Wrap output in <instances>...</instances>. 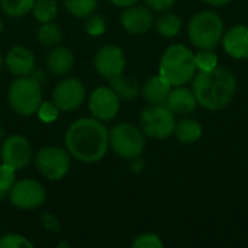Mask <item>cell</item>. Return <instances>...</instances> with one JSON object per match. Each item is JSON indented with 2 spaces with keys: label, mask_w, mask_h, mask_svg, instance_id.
I'll use <instances>...</instances> for the list:
<instances>
[{
  "label": "cell",
  "mask_w": 248,
  "mask_h": 248,
  "mask_svg": "<svg viewBox=\"0 0 248 248\" xmlns=\"http://www.w3.org/2000/svg\"><path fill=\"white\" fill-rule=\"evenodd\" d=\"M3 135H4V131H3V126L0 125V141H1V138H3Z\"/></svg>",
  "instance_id": "obj_36"
},
{
  "label": "cell",
  "mask_w": 248,
  "mask_h": 248,
  "mask_svg": "<svg viewBox=\"0 0 248 248\" xmlns=\"http://www.w3.org/2000/svg\"><path fill=\"white\" fill-rule=\"evenodd\" d=\"M192 81L198 105L211 112L227 108L237 92V78L227 68L217 67L211 71H199Z\"/></svg>",
  "instance_id": "obj_2"
},
{
  "label": "cell",
  "mask_w": 248,
  "mask_h": 248,
  "mask_svg": "<svg viewBox=\"0 0 248 248\" xmlns=\"http://www.w3.org/2000/svg\"><path fill=\"white\" fill-rule=\"evenodd\" d=\"M109 147L122 158H137L145 148V134L132 124H116L109 131Z\"/></svg>",
  "instance_id": "obj_6"
},
{
  "label": "cell",
  "mask_w": 248,
  "mask_h": 248,
  "mask_svg": "<svg viewBox=\"0 0 248 248\" xmlns=\"http://www.w3.org/2000/svg\"><path fill=\"white\" fill-rule=\"evenodd\" d=\"M171 86L158 74L148 78L141 87V94L148 105H166Z\"/></svg>",
  "instance_id": "obj_18"
},
{
  "label": "cell",
  "mask_w": 248,
  "mask_h": 248,
  "mask_svg": "<svg viewBox=\"0 0 248 248\" xmlns=\"http://www.w3.org/2000/svg\"><path fill=\"white\" fill-rule=\"evenodd\" d=\"M121 23L128 33L142 35L153 28L154 15L148 6H140L135 3L132 6L125 7L121 16Z\"/></svg>",
  "instance_id": "obj_14"
},
{
  "label": "cell",
  "mask_w": 248,
  "mask_h": 248,
  "mask_svg": "<svg viewBox=\"0 0 248 248\" xmlns=\"http://www.w3.org/2000/svg\"><path fill=\"white\" fill-rule=\"evenodd\" d=\"M1 29H3V23H1V19H0V33H1Z\"/></svg>",
  "instance_id": "obj_38"
},
{
  "label": "cell",
  "mask_w": 248,
  "mask_h": 248,
  "mask_svg": "<svg viewBox=\"0 0 248 248\" xmlns=\"http://www.w3.org/2000/svg\"><path fill=\"white\" fill-rule=\"evenodd\" d=\"M35 0H0V7L4 15L9 17H22L32 12Z\"/></svg>",
  "instance_id": "obj_24"
},
{
  "label": "cell",
  "mask_w": 248,
  "mask_h": 248,
  "mask_svg": "<svg viewBox=\"0 0 248 248\" xmlns=\"http://www.w3.org/2000/svg\"><path fill=\"white\" fill-rule=\"evenodd\" d=\"M145 1V4L151 9V10H154V12H167V10H170L174 4H176V1L177 0H144Z\"/></svg>",
  "instance_id": "obj_33"
},
{
  "label": "cell",
  "mask_w": 248,
  "mask_h": 248,
  "mask_svg": "<svg viewBox=\"0 0 248 248\" xmlns=\"http://www.w3.org/2000/svg\"><path fill=\"white\" fill-rule=\"evenodd\" d=\"M33 244L20 234H7L0 238V248H32Z\"/></svg>",
  "instance_id": "obj_31"
},
{
  "label": "cell",
  "mask_w": 248,
  "mask_h": 248,
  "mask_svg": "<svg viewBox=\"0 0 248 248\" xmlns=\"http://www.w3.org/2000/svg\"><path fill=\"white\" fill-rule=\"evenodd\" d=\"M110 87L121 100H134L141 93L140 83L135 78L124 74L110 78Z\"/></svg>",
  "instance_id": "obj_21"
},
{
  "label": "cell",
  "mask_w": 248,
  "mask_h": 248,
  "mask_svg": "<svg viewBox=\"0 0 248 248\" xmlns=\"http://www.w3.org/2000/svg\"><path fill=\"white\" fill-rule=\"evenodd\" d=\"M155 28H157L160 35H163L166 38H173L182 29V19L176 13L164 12V15L158 17Z\"/></svg>",
  "instance_id": "obj_22"
},
{
  "label": "cell",
  "mask_w": 248,
  "mask_h": 248,
  "mask_svg": "<svg viewBox=\"0 0 248 248\" xmlns=\"http://www.w3.org/2000/svg\"><path fill=\"white\" fill-rule=\"evenodd\" d=\"M10 203L23 211H31L39 208L46 199V190L44 185L35 179H22L15 182L9 192Z\"/></svg>",
  "instance_id": "obj_9"
},
{
  "label": "cell",
  "mask_w": 248,
  "mask_h": 248,
  "mask_svg": "<svg viewBox=\"0 0 248 248\" xmlns=\"http://www.w3.org/2000/svg\"><path fill=\"white\" fill-rule=\"evenodd\" d=\"M35 166L42 177L49 182H58L70 171V153L54 145L44 147L35 154Z\"/></svg>",
  "instance_id": "obj_8"
},
{
  "label": "cell",
  "mask_w": 248,
  "mask_h": 248,
  "mask_svg": "<svg viewBox=\"0 0 248 248\" xmlns=\"http://www.w3.org/2000/svg\"><path fill=\"white\" fill-rule=\"evenodd\" d=\"M163 246L164 244H163L161 238L157 234H153V232L141 234L132 243L134 248H163Z\"/></svg>",
  "instance_id": "obj_32"
},
{
  "label": "cell",
  "mask_w": 248,
  "mask_h": 248,
  "mask_svg": "<svg viewBox=\"0 0 248 248\" xmlns=\"http://www.w3.org/2000/svg\"><path fill=\"white\" fill-rule=\"evenodd\" d=\"M16 182V170L4 163L0 166V199L9 196L10 189Z\"/></svg>",
  "instance_id": "obj_28"
},
{
  "label": "cell",
  "mask_w": 248,
  "mask_h": 248,
  "mask_svg": "<svg viewBox=\"0 0 248 248\" xmlns=\"http://www.w3.org/2000/svg\"><path fill=\"white\" fill-rule=\"evenodd\" d=\"M86 97L84 84L76 77H65L58 81L52 90V102L60 110L71 112L78 109Z\"/></svg>",
  "instance_id": "obj_10"
},
{
  "label": "cell",
  "mask_w": 248,
  "mask_h": 248,
  "mask_svg": "<svg viewBox=\"0 0 248 248\" xmlns=\"http://www.w3.org/2000/svg\"><path fill=\"white\" fill-rule=\"evenodd\" d=\"M198 71H211L218 67V55L212 49H199L195 52Z\"/></svg>",
  "instance_id": "obj_27"
},
{
  "label": "cell",
  "mask_w": 248,
  "mask_h": 248,
  "mask_svg": "<svg viewBox=\"0 0 248 248\" xmlns=\"http://www.w3.org/2000/svg\"><path fill=\"white\" fill-rule=\"evenodd\" d=\"M58 13V4L55 0H35V4L32 7V15L33 17L41 22H52Z\"/></svg>",
  "instance_id": "obj_23"
},
{
  "label": "cell",
  "mask_w": 248,
  "mask_h": 248,
  "mask_svg": "<svg viewBox=\"0 0 248 248\" xmlns=\"http://www.w3.org/2000/svg\"><path fill=\"white\" fill-rule=\"evenodd\" d=\"M4 64L9 71L16 77L31 76L35 68V55L31 49L17 45L7 51Z\"/></svg>",
  "instance_id": "obj_16"
},
{
  "label": "cell",
  "mask_w": 248,
  "mask_h": 248,
  "mask_svg": "<svg viewBox=\"0 0 248 248\" xmlns=\"http://www.w3.org/2000/svg\"><path fill=\"white\" fill-rule=\"evenodd\" d=\"M121 108V99L112 87H97L89 97V110L93 118L108 122L116 118Z\"/></svg>",
  "instance_id": "obj_11"
},
{
  "label": "cell",
  "mask_w": 248,
  "mask_h": 248,
  "mask_svg": "<svg viewBox=\"0 0 248 248\" xmlns=\"http://www.w3.org/2000/svg\"><path fill=\"white\" fill-rule=\"evenodd\" d=\"M224 51L235 58L246 60L248 58V26L247 25H234L230 28L221 39Z\"/></svg>",
  "instance_id": "obj_15"
},
{
  "label": "cell",
  "mask_w": 248,
  "mask_h": 248,
  "mask_svg": "<svg viewBox=\"0 0 248 248\" xmlns=\"http://www.w3.org/2000/svg\"><path fill=\"white\" fill-rule=\"evenodd\" d=\"M73 65H74V55L65 46H54V49L48 54L46 68L54 76L64 77L73 70Z\"/></svg>",
  "instance_id": "obj_19"
},
{
  "label": "cell",
  "mask_w": 248,
  "mask_h": 248,
  "mask_svg": "<svg viewBox=\"0 0 248 248\" xmlns=\"http://www.w3.org/2000/svg\"><path fill=\"white\" fill-rule=\"evenodd\" d=\"M84 31L90 35V36H100L105 33L106 31V22L103 19L102 15H96L94 12L92 15H89L87 17H84Z\"/></svg>",
  "instance_id": "obj_29"
},
{
  "label": "cell",
  "mask_w": 248,
  "mask_h": 248,
  "mask_svg": "<svg viewBox=\"0 0 248 248\" xmlns=\"http://www.w3.org/2000/svg\"><path fill=\"white\" fill-rule=\"evenodd\" d=\"M125 67H126V58L121 46L105 45L96 52L94 68L99 76L110 80L116 76L124 74Z\"/></svg>",
  "instance_id": "obj_13"
},
{
  "label": "cell",
  "mask_w": 248,
  "mask_h": 248,
  "mask_svg": "<svg viewBox=\"0 0 248 248\" xmlns=\"http://www.w3.org/2000/svg\"><path fill=\"white\" fill-rule=\"evenodd\" d=\"M65 150L78 161H100L109 148V129L96 118H80L74 121L64 137Z\"/></svg>",
  "instance_id": "obj_1"
},
{
  "label": "cell",
  "mask_w": 248,
  "mask_h": 248,
  "mask_svg": "<svg viewBox=\"0 0 248 248\" xmlns=\"http://www.w3.org/2000/svg\"><path fill=\"white\" fill-rule=\"evenodd\" d=\"M7 102L12 110L20 116L36 113L42 102V90L35 77L23 76L12 81L7 92Z\"/></svg>",
  "instance_id": "obj_5"
},
{
  "label": "cell",
  "mask_w": 248,
  "mask_h": 248,
  "mask_svg": "<svg viewBox=\"0 0 248 248\" xmlns=\"http://www.w3.org/2000/svg\"><path fill=\"white\" fill-rule=\"evenodd\" d=\"M3 64H4V60H3V57H1V54H0V70H1V67H3Z\"/></svg>",
  "instance_id": "obj_37"
},
{
  "label": "cell",
  "mask_w": 248,
  "mask_h": 248,
  "mask_svg": "<svg viewBox=\"0 0 248 248\" xmlns=\"http://www.w3.org/2000/svg\"><path fill=\"white\" fill-rule=\"evenodd\" d=\"M0 155H1V163L13 167L17 171L20 169H25L31 163L33 157V150L31 142L25 137L10 135L1 144Z\"/></svg>",
  "instance_id": "obj_12"
},
{
  "label": "cell",
  "mask_w": 248,
  "mask_h": 248,
  "mask_svg": "<svg viewBox=\"0 0 248 248\" xmlns=\"http://www.w3.org/2000/svg\"><path fill=\"white\" fill-rule=\"evenodd\" d=\"M203 3L209 4V6H215V7H221V6H225V4H230L232 0H202Z\"/></svg>",
  "instance_id": "obj_35"
},
{
  "label": "cell",
  "mask_w": 248,
  "mask_h": 248,
  "mask_svg": "<svg viewBox=\"0 0 248 248\" xmlns=\"http://www.w3.org/2000/svg\"><path fill=\"white\" fill-rule=\"evenodd\" d=\"M198 73L195 62V52L183 45L174 44L169 46L160 60L158 74L171 86H186Z\"/></svg>",
  "instance_id": "obj_3"
},
{
  "label": "cell",
  "mask_w": 248,
  "mask_h": 248,
  "mask_svg": "<svg viewBox=\"0 0 248 248\" xmlns=\"http://www.w3.org/2000/svg\"><path fill=\"white\" fill-rule=\"evenodd\" d=\"M141 131L145 137L154 140H166L174 134V113L166 105H150L140 116Z\"/></svg>",
  "instance_id": "obj_7"
},
{
  "label": "cell",
  "mask_w": 248,
  "mask_h": 248,
  "mask_svg": "<svg viewBox=\"0 0 248 248\" xmlns=\"http://www.w3.org/2000/svg\"><path fill=\"white\" fill-rule=\"evenodd\" d=\"M65 9L76 17H87L97 7V0H64Z\"/></svg>",
  "instance_id": "obj_26"
},
{
  "label": "cell",
  "mask_w": 248,
  "mask_h": 248,
  "mask_svg": "<svg viewBox=\"0 0 248 248\" xmlns=\"http://www.w3.org/2000/svg\"><path fill=\"white\" fill-rule=\"evenodd\" d=\"M173 135H176V138L183 144H195L196 141L202 138L203 126L201 125L198 119L185 116L183 119L176 122Z\"/></svg>",
  "instance_id": "obj_20"
},
{
  "label": "cell",
  "mask_w": 248,
  "mask_h": 248,
  "mask_svg": "<svg viewBox=\"0 0 248 248\" xmlns=\"http://www.w3.org/2000/svg\"><path fill=\"white\" fill-rule=\"evenodd\" d=\"M36 113H38V118H39L42 122L51 124V122H54V121L58 118L60 109H58V106H57L52 100H51V102H41V105H39Z\"/></svg>",
  "instance_id": "obj_30"
},
{
  "label": "cell",
  "mask_w": 248,
  "mask_h": 248,
  "mask_svg": "<svg viewBox=\"0 0 248 248\" xmlns=\"http://www.w3.org/2000/svg\"><path fill=\"white\" fill-rule=\"evenodd\" d=\"M166 106L174 115L189 116L190 113L195 112L198 106V100L192 89H187L186 86H174V89H171L169 93Z\"/></svg>",
  "instance_id": "obj_17"
},
{
  "label": "cell",
  "mask_w": 248,
  "mask_h": 248,
  "mask_svg": "<svg viewBox=\"0 0 248 248\" xmlns=\"http://www.w3.org/2000/svg\"><path fill=\"white\" fill-rule=\"evenodd\" d=\"M190 42L198 49H214L221 44L224 35V20L214 10H202L196 13L187 26Z\"/></svg>",
  "instance_id": "obj_4"
},
{
  "label": "cell",
  "mask_w": 248,
  "mask_h": 248,
  "mask_svg": "<svg viewBox=\"0 0 248 248\" xmlns=\"http://www.w3.org/2000/svg\"><path fill=\"white\" fill-rule=\"evenodd\" d=\"M38 39L44 46H57L62 39L61 28L52 22L42 23L38 31Z\"/></svg>",
  "instance_id": "obj_25"
},
{
  "label": "cell",
  "mask_w": 248,
  "mask_h": 248,
  "mask_svg": "<svg viewBox=\"0 0 248 248\" xmlns=\"http://www.w3.org/2000/svg\"><path fill=\"white\" fill-rule=\"evenodd\" d=\"M108 1H110L112 4H115V6H118V7H128V6H132V4H135V3H138V0H108Z\"/></svg>",
  "instance_id": "obj_34"
}]
</instances>
